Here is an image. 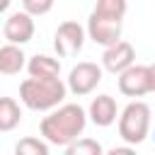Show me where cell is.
Returning a JSON list of instances; mask_svg holds the SVG:
<instances>
[{"instance_id": "cell-19", "label": "cell", "mask_w": 155, "mask_h": 155, "mask_svg": "<svg viewBox=\"0 0 155 155\" xmlns=\"http://www.w3.org/2000/svg\"><path fill=\"white\" fill-rule=\"evenodd\" d=\"M148 68H150V92L155 94V63H150Z\"/></svg>"}, {"instance_id": "cell-9", "label": "cell", "mask_w": 155, "mask_h": 155, "mask_svg": "<svg viewBox=\"0 0 155 155\" xmlns=\"http://www.w3.org/2000/svg\"><path fill=\"white\" fill-rule=\"evenodd\" d=\"M133 63H136V48H133V44H128L124 39L116 41L114 46H107L104 53H102V68L114 73V75L124 73Z\"/></svg>"}, {"instance_id": "cell-1", "label": "cell", "mask_w": 155, "mask_h": 155, "mask_svg": "<svg viewBox=\"0 0 155 155\" xmlns=\"http://www.w3.org/2000/svg\"><path fill=\"white\" fill-rule=\"evenodd\" d=\"M87 111L80 104H61L56 109H51L48 116L41 119L39 124V133L41 138H46L51 145L65 148L73 140H78L87 126Z\"/></svg>"}, {"instance_id": "cell-11", "label": "cell", "mask_w": 155, "mask_h": 155, "mask_svg": "<svg viewBox=\"0 0 155 155\" xmlns=\"http://www.w3.org/2000/svg\"><path fill=\"white\" fill-rule=\"evenodd\" d=\"M22 68H27V56L19 44L5 41L0 48V73L2 75H17Z\"/></svg>"}, {"instance_id": "cell-2", "label": "cell", "mask_w": 155, "mask_h": 155, "mask_svg": "<svg viewBox=\"0 0 155 155\" xmlns=\"http://www.w3.org/2000/svg\"><path fill=\"white\" fill-rule=\"evenodd\" d=\"M65 94H68V82H63L61 78L29 75L27 80L19 82V99L31 111H51L63 104Z\"/></svg>"}, {"instance_id": "cell-13", "label": "cell", "mask_w": 155, "mask_h": 155, "mask_svg": "<svg viewBox=\"0 0 155 155\" xmlns=\"http://www.w3.org/2000/svg\"><path fill=\"white\" fill-rule=\"evenodd\" d=\"M22 121V109L12 97H2L0 99V131H12L15 126H19Z\"/></svg>"}, {"instance_id": "cell-12", "label": "cell", "mask_w": 155, "mask_h": 155, "mask_svg": "<svg viewBox=\"0 0 155 155\" xmlns=\"http://www.w3.org/2000/svg\"><path fill=\"white\" fill-rule=\"evenodd\" d=\"M27 73L34 78H58L61 75V61L51 58L46 53H36L27 61Z\"/></svg>"}, {"instance_id": "cell-17", "label": "cell", "mask_w": 155, "mask_h": 155, "mask_svg": "<svg viewBox=\"0 0 155 155\" xmlns=\"http://www.w3.org/2000/svg\"><path fill=\"white\" fill-rule=\"evenodd\" d=\"M56 5V0H22V10H27L34 17H41L46 12H51Z\"/></svg>"}, {"instance_id": "cell-5", "label": "cell", "mask_w": 155, "mask_h": 155, "mask_svg": "<svg viewBox=\"0 0 155 155\" xmlns=\"http://www.w3.org/2000/svg\"><path fill=\"white\" fill-rule=\"evenodd\" d=\"M99 82H102V65H97L92 61H82V63L73 65L68 73V90L78 97L94 92Z\"/></svg>"}, {"instance_id": "cell-7", "label": "cell", "mask_w": 155, "mask_h": 155, "mask_svg": "<svg viewBox=\"0 0 155 155\" xmlns=\"http://www.w3.org/2000/svg\"><path fill=\"white\" fill-rule=\"evenodd\" d=\"M2 36L10 44H29L34 36V15H29L27 10L10 12L2 24Z\"/></svg>"}, {"instance_id": "cell-8", "label": "cell", "mask_w": 155, "mask_h": 155, "mask_svg": "<svg viewBox=\"0 0 155 155\" xmlns=\"http://www.w3.org/2000/svg\"><path fill=\"white\" fill-rule=\"evenodd\" d=\"M119 92L126 97H143L150 92V68L133 63L119 73Z\"/></svg>"}, {"instance_id": "cell-3", "label": "cell", "mask_w": 155, "mask_h": 155, "mask_svg": "<svg viewBox=\"0 0 155 155\" xmlns=\"http://www.w3.org/2000/svg\"><path fill=\"white\" fill-rule=\"evenodd\" d=\"M150 126H153V111L140 99L128 102L119 114V138L124 143H131V145L143 143L150 133Z\"/></svg>"}, {"instance_id": "cell-6", "label": "cell", "mask_w": 155, "mask_h": 155, "mask_svg": "<svg viewBox=\"0 0 155 155\" xmlns=\"http://www.w3.org/2000/svg\"><path fill=\"white\" fill-rule=\"evenodd\" d=\"M121 19H111V17H102L97 12H90L87 17V36L99 44V46H114L116 41H121Z\"/></svg>"}, {"instance_id": "cell-10", "label": "cell", "mask_w": 155, "mask_h": 155, "mask_svg": "<svg viewBox=\"0 0 155 155\" xmlns=\"http://www.w3.org/2000/svg\"><path fill=\"white\" fill-rule=\"evenodd\" d=\"M87 114H90V121L99 128H107L116 121L119 116V107H116V99L111 94H97L92 97L90 107H87Z\"/></svg>"}, {"instance_id": "cell-18", "label": "cell", "mask_w": 155, "mask_h": 155, "mask_svg": "<svg viewBox=\"0 0 155 155\" xmlns=\"http://www.w3.org/2000/svg\"><path fill=\"white\" fill-rule=\"evenodd\" d=\"M133 148H136V145H131V143H128L126 148H111L109 153H111V155H121V153H133Z\"/></svg>"}, {"instance_id": "cell-20", "label": "cell", "mask_w": 155, "mask_h": 155, "mask_svg": "<svg viewBox=\"0 0 155 155\" xmlns=\"http://www.w3.org/2000/svg\"><path fill=\"white\" fill-rule=\"evenodd\" d=\"M7 7H10V0H0V10L7 12Z\"/></svg>"}, {"instance_id": "cell-16", "label": "cell", "mask_w": 155, "mask_h": 155, "mask_svg": "<svg viewBox=\"0 0 155 155\" xmlns=\"http://www.w3.org/2000/svg\"><path fill=\"white\" fill-rule=\"evenodd\" d=\"M102 145L94 140V138H78V140H73L70 145H65V153L68 155H102Z\"/></svg>"}, {"instance_id": "cell-14", "label": "cell", "mask_w": 155, "mask_h": 155, "mask_svg": "<svg viewBox=\"0 0 155 155\" xmlns=\"http://www.w3.org/2000/svg\"><path fill=\"white\" fill-rule=\"evenodd\" d=\"M48 140L46 138H34V136H27L22 138L17 145H15V153L17 155H48Z\"/></svg>"}, {"instance_id": "cell-4", "label": "cell", "mask_w": 155, "mask_h": 155, "mask_svg": "<svg viewBox=\"0 0 155 155\" xmlns=\"http://www.w3.org/2000/svg\"><path fill=\"white\" fill-rule=\"evenodd\" d=\"M85 34H87V27L68 19V22H61L56 34H53V48L61 58H70L75 53L82 51L85 46Z\"/></svg>"}, {"instance_id": "cell-15", "label": "cell", "mask_w": 155, "mask_h": 155, "mask_svg": "<svg viewBox=\"0 0 155 155\" xmlns=\"http://www.w3.org/2000/svg\"><path fill=\"white\" fill-rule=\"evenodd\" d=\"M126 10H128L126 0H97V5H94L92 12H97L102 17H111V19H121L124 22Z\"/></svg>"}]
</instances>
